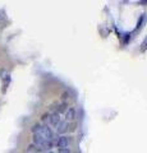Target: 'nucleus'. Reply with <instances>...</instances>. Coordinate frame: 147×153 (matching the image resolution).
<instances>
[{
  "label": "nucleus",
  "instance_id": "f03ea898",
  "mask_svg": "<svg viewBox=\"0 0 147 153\" xmlns=\"http://www.w3.org/2000/svg\"><path fill=\"white\" fill-rule=\"evenodd\" d=\"M64 121L67 123H74L77 120V110H75L74 106H70L67 108V111L64 112Z\"/></svg>",
  "mask_w": 147,
  "mask_h": 153
},
{
  "label": "nucleus",
  "instance_id": "39448f33",
  "mask_svg": "<svg viewBox=\"0 0 147 153\" xmlns=\"http://www.w3.org/2000/svg\"><path fill=\"white\" fill-rule=\"evenodd\" d=\"M68 107H69V106H68V102H67V101H63V102L58 103V107H56L55 112H58V114L60 115V114H63V112L67 111V108H68Z\"/></svg>",
  "mask_w": 147,
  "mask_h": 153
},
{
  "label": "nucleus",
  "instance_id": "0eeeda50",
  "mask_svg": "<svg viewBox=\"0 0 147 153\" xmlns=\"http://www.w3.org/2000/svg\"><path fill=\"white\" fill-rule=\"evenodd\" d=\"M68 98H69V92L68 91H65V92L61 93V100H63V101H65V100H68Z\"/></svg>",
  "mask_w": 147,
  "mask_h": 153
},
{
  "label": "nucleus",
  "instance_id": "6e6552de",
  "mask_svg": "<svg viewBox=\"0 0 147 153\" xmlns=\"http://www.w3.org/2000/svg\"><path fill=\"white\" fill-rule=\"evenodd\" d=\"M131 40V33H125L124 35V40H123V44H128V41Z\"/></svg>",
  "mask_w": 147,
  "mask_h": 153
},
{
  "label": "nucleus",
  "instance_id": "423d86ee",
  "mask_svg": "<svg viewBox=\"0 0 147 153\" xmlns=\"http://www.w3.org/2000/svg\"><path fill=\"white\" fill-rule=\"evenodd\" d=\"M56 153H73L70 148H58V152Z\"/></svg>",
  "mask_w": 147,
  "mask_h": 153
},
{
  "label": "nucleus",
  "instance_id": "f257e3e1",
  "mask_svg": "<svg viewBox=\"0 0 147 153\" xmlns=\"http://www.w3.org/2000/svg\"><path fill=\"white\" fill-rule=\"evenodd\" d=\"M70 146H72V137L59 135L55 139V147L58 148H69Z\"/></svg>",
  "mask_w": 147,
  "mask_h": 153
},
{
  "label": "nucleus",
  "instance_id": "1a4fd4ad",
  "mask_svg": "<svg viewBox=\"0 0 147 153\" xmlns=\"http://www.w3.org/2000/svg\"><path fill=\"white\" fill-rule=\"evenodd\" d=\"M143 47H145V49H146V47H147V38H146V41L143 42Z\"/></svg>",
  "mask_w": 147,
  "mask_h": 153
},
{
  "label": "nucleus",
  "instance_id": "7ed1b4c3",
  "mask_svg": "<svg viewBox=\"0 0 147 153\" xmlns=\"http://www.w3.org/2000/svg\"><path fill=\"white\" fill-rule=\"evenodd\" d=\"M64 121V119L61 117V115H59L58 112H51L50 114V119H49V124L50 125H53L55 129L58 128L61 123Z\"/></svg>",
  "mask_w": 147,
  "mask_h": 153
},
{
  "label": "nucleus",
  "instance_id": "20e7f679",
  "mask_svg": "<svg viewBox=\"0 0 147 153\" xmlns=\"http://www.w3.org/2000/svg\"><path fill=\"white\" fill-rule=\"evenodd\" d=\"M27 151L30 152V153H44V152H46L44 148H41V147H39V146H36V144H34V143L28 144Z\"/></svg>",
  "mask_w": 147,
  "mask_h": 153
},
{
  "label": "nucleus",
  "instance_id": "9d476101",
  "mask_svg": "<svg viewBox=\"0 0 147 153\" xmlns=\"http://www.w3.org/2000/svg\"><path fill=\"white\" fill-rule=\"evenodd\" d=\"M46 153H56V152H54V151H46Z\"/></svg>",
  "mask_w": 147,
  "mask_h": 153
}]
</instances>
